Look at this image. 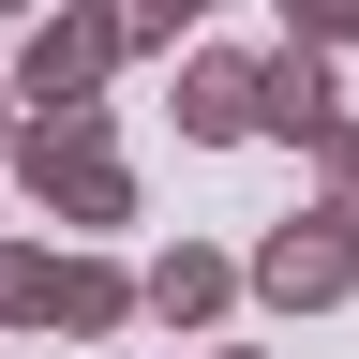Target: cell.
<instances>
[{"instance_id": "9", "label": "cell", "mask_w": 359, "mask_h": 359, "mask_svg": "<svg viewBox=\"0 0 359 359\" xmlns=\"http://www.w3.org/2000/svg\"><path fill=\"white\" fill-rule=\"evenodd\" d=\"M195 15H210V0H120V30H135V45H180Z\"/></svg>"}, {"instance_id": "8", "label": "cell", "mask_w": 359, "mask_h": 359, "mask_svg": "<svg viewBox=\"0 0 359 359\" xmlns=\"http://www.w3.org/2000/svg\"><path fill=\"white\" fill-rule=\"evenodd\" d=\"M314 180H330V210H359V120H330V135H314Z\"/></svg>"}, {"instance_id": "12", "label": "cell", "mask_w": 359, "mask_h": 359, "mask_svg": "<svg viewBox=\"0 0 359 359\" xmlns=\"http://www.w3.org/2000/svg\"><path fill=\"white\" fill-rule=\"evenodd\" d=\"M30 15H45V0H0V30H30Z\"/></svg>"}, {"instance_id": "3", "label": "cell", "mask_w": 359, "mask_h": 359, "mask_svg": "<svg viewBox=\"0 0 359 359\" xmlns=\"http://www.w3.org/2000/svg\"><path fill=\"white\" fill-rule=\"evenodd\" d=\"M240 299H269V314H330V299H359V210L269 224V240L240 255Z\"/></svg>"}, {"instance_id": "1", "label": "cell", "mask_w": 359, "mask_h": 359, "mask_svg": "<svg viewBox=\"0 0 359 359\" xmlns=\"http://www.w3.org/2000/svg\"><path fill=\"white\" fill-rule=\"evenodd\" d=\"M0 165L30 180V210H60L75 240H90V224H135V165H120V135H105V105H30Z\"/></svg>"}, {"instance_id": "11", "label": "cell", "mask_w": 359, "mask_h": 359, "mask_svg": "<svg viewBox=\"0 0 359 359\" xmlns=\"http://www.w3.org/2000/svg\"><path fill=\"white\" fill-rule=\"evenodd\" d=\"M0 150H15V75H0Z\"/></svg>"}, {"instance_id": "7", "label": "cell", "mask_w": 359, "mask_h": 359, "mask_svg": "<svg viewBox=\"0 0 359 359\" xmlns=\"http://www.w3.org/2000/svg\"><path fill=\"white\" fill-rule=\"evenodd\" d=\"M180 135H195V150H240V135H255V60H240V45L180 60Z\"/></svg>"}, {"instance_id": "4", "label": "cell", "mask_w": 359, "mask_h": 359, "mask_svg": "<svg viewBox=\"0 0 359 359\" xmlns=\"http://www.w3.org/2000/svg\"><path fill=\"white\" fill-rule=\"evenodd\" d=\"M120 60H135L120 0H60V15H30V45H15V105H105Z\"/></svg>"}, {"instance_id": "10", "label": "cell", "mask_w": 359, "mask_h": 359, "mask_svg": "<svg viewBox=\"0 0 359 359\" xmlns=\"http://www.w3.org/2000/svg\"><path fill=\"white\" fill-rule=\"evenodd\" d=\"M285 30H314V45H359V0H285Z\"/></svg>"}, {"instance_id": "5", "label": "cell", "mask_w": 359, "mask_h": 359, "mask_svg": "<svg viewBox=\"0 0 359 359\" xmlns=\"http://www.w3.org/2000/svg\"><path fill=\"white\" fill-rule=\"evenodd\" d=\"M330 60H344V45H314V30H285V45H269V60H255V135H285V150H314V135L344 120Z\"/></svg>"}, {"instance_id": "2", "label": "cell", "mask_w": 359, "mask_h": 359, "mask_svg": "<svg viewBox=\"0 0 359 359\" xmlns=\"http://www.w3.org/2000/svg\"><path fill=\"white\" fill-rule=\"evenodd\" d=\"M0 330H75V344H105V330H135V269L0 240Z\"/></svg>"}, {"instance_id": "6", "label": "cell", "mask_w": 359, "mask_h": 359, "mask_svg": "<svg viewBox=\"0 0 359 359\" xmlns=\"http://www.w3.org/2000/svg\"><path fill=\"white\" fill-rule=\"evenodd\" d=\"M224 299H240V255H210V240H165L135 269V314H165V330H210Z\"/></svg>"}, {"instance_id": "13", "label": "cell", "mask_w": 359, "mask_h": 359, "mask_svg": "<svg viewBox=\"0 0 359 359\" xmlns=\"http://www.w3.org/2000/svg\"><path fill=\"white\" fill-rule=\"evenodd\" d=\"M224 359H269V344H224Z\"/></svg>"}]
</instances>
